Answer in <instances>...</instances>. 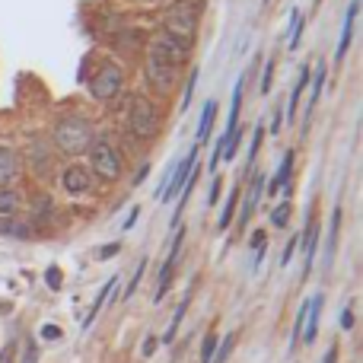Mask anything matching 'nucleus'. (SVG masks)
<instances>
[{
  "label": "nucleus",
  "instance_id": "423d86ee",
  "mask_svg": "<svg viewBox=\"0 0 363 363\" xmlns=\"http://www.w3.org/2000/svg\"><path fill=\"white\" fill-rule=\"evenodd\" d=\"M121 86H125V74H121L118 64H102V67L89 77V96L99 102L115 99V96L121 93Z\"/></svg>",
  "mask_w": 363,
  "mask_h": 363
},
{
  "label": "nucleus",
  "instance_id": "dca6fc26",
  "mask_svg": "<svg viewBox=\"0 0 363 363\" xmlns=\"http://www.w3.org/2000/svg\"><path fill=\"white\" fill-rule=\"evenodd\" d=\"M294 157H296V153H294V150H287V157H284V160H281V166H277V176L271 179V185H264V188H268V194H277L281 188H287L290 172H294Z\"/></svg>",
  "mask_w": 363,
  "mask_h": 363
},
{
  "label": "nucleus",
  "instance_id": "f704fd0d",
  "mask_svg": "<svg viewBox=\"0 0 363 363\" xmlns=\"http://www.w3.org/2000/svg\"><path fill=\"white\" fill-rule=\"evenodd\" d=\"M249 242H252V249H255V252H264V249H268V236H264V230H255V233H252Z\"/></svg>",
  "mask_w": 363,
  "mask_h": 363
},
{
  "label": "nucleus",
  "instance_id": "49530a36",
  "mask_svg": "<svg viewBox=\"0 0 363 363\" xmlns=\"http://www.w3.org/2000/svg\"><path fill=\"white\" fill-rule=\"evenodd\" d=\"M147 172H150V169H147V166H144V169H140V172H138V176H134V185H140V182H144V179H147Z\"/></svg>",
  "mask_w": 363,
  "mask_h": 363
},
{
  "label": "nucleus",
  "instance_id": "a211bd4d",
  "mask_svg": "<svg viewBox=\"0 0 363 363\" xmlns=\"http://www.w3.org/2000/svg\"><path fill=\"white\" fill-rule=\"evenodd\" d=\"M239 188H233L230 194H226V201H223V211H220V217H217V230H230V223H233V213H236V204H239Z\"/></svg>",
  "mask_w": 363,
  "mask_h": 363
},
{
  "label": "nucleus",
  "instance_id": "9b49d317",
  "mask_svg": "<svg viewBox=\"0 0 363 363\" xmlns=\"http://www.w3.org/2000/svg\"><path fill=\"white\" fill-rule=\"evenodd\" d=\"M322 306H325V296H322V294H315L313 300H309V313H306V322H303V335H300V341H306V345H313V341H315V335H319Z\"/></svg>",
  "mask_w": 363,
  "mask_h": 363
},
{
  "label": "nucleus",
  "instance_id": "ddd939ff",
  "mask_svg": "<svg viewBox=\"0 0 363 363\" xmlns=\"http://www.w3.org/2000/svg\"><path fill=\"white\" fill-rule=\"evenodd\" d=\"M357 10H360V0H351V6H347V16H345V29H341L338 51H335V61H341V57L347 55V48H351V38H354V23H357Z\"/></svg>",
  "mask_w": 363,
  "mask_h": 363
},
{
  "label": "nucleus",
  "instance_id": "79ce46f5",
  "mask_svg": "<svg viewBox=\"0 0 363 363\" xmlns=\"http://www.w3.org/2000/svg\"><path fill=\"white\" fill-rule=\"evenodd\" d=\"M281 128H284V108H277V112H274V125H271V134H281Z\"/></svg>",
  "mask_w": 363,
  "mask_h": 363
},
{
  "label": "nucleus",
  "instance_id": "4468645a",
  "mask_svg": "<svg viewBox=\"0 0 363 363\" xmlns=\"http://www.w3.org/2000/svg\"><path fill=\"white\" fill-rule=\"evenodd\" d=\"M118 281H121V277H108V284L99 290V296H96V303H93V306H89L86 319H83V328H89V325H93V319H96V315H99V309L106 306V300H115V290H118Z\"/></svg>",
  "mask_w": 363,
  "mask_h": 363
},
{
  "label": "nucleus",
  "instance_id": "473e14b6",
  "mask_svg": "<svg viewBox=\"0 0 363 363\" xmlns=\"http://www.w3.org/2000/svg\"><path fill=\"white\" fill-rule=\"evenodd\" d=\"M296 249H300V236H294V239H290V242H287V245H284V255H281V264H284V268H287V264H290V262H294Z\"/></svg>",
  "mask_w": 363,
  "mask_h": 363
},
{
  "label": "nucleus",
  "instance_id": "2f4dec72",
  "mask_svg": "<svg viewBox=\"0 0 363 363\" xmlns=\"http://www.w3.org/2000/svg\"><path fill=\"white\" fill-rule=\"evenodd\" d=\"M271 83H274V57H268V64H264V77H262V93H271Z\"/></svg>",
  "mask_w": 363,
  "mask_h": 363
},
{
  "label": "nucleus",
  "instance_id": "1a4fd4ad",
  "mask_svg": "<svg viewBox=\"0 0 363 363\" xmlns=\"http://www.w3.org/2000/svg\"><path fill=\"white\" fill-rule=\"evenodd\" d=\"M61 185H64V191H70V194H83V191H89V188H93V172H89V166L74 163V166H67V169H64Z\"/></svg>",
  "mask_w": 363,
  "mask_h": 363
},
{
  "label": "nucleus",
  "instance_id": "393cba45",
  "mask_svg": "<svg viewBox=\"0 0 363 363\" xmlns=\"http://www.w3.org/2000/svg\"><path fill=\"white\" fill-rule=\"evenodd\" d=\"M303 26H306V23H303V13L300 10H294V13H290V51H294V48H300V38H303Z\"/></svg>",
  "mask_w": 363,
  "mask_h": 363
},
{
  "label": "nucleus",
  "instance_id": "0eeeda50",
  "mask_svg": "<svg viewBox=\"0 0 363 363\" xmlns=\"http://www.w3.org/2000/svg\"><path fill=\"white\" fill-rule=\"evenodd\" d=\"M198 150H201V144H194L191 150H188V157L185 160H179V166L176 169H169V179H166V188L157 194L160 198V204H169L172 198H179V191L185 188V182L188 176H191V169L198 166Z\"/></svg>",
  "mask_w": 363,
  "mask_h": 363
},
{
  "label": "nucleus",
  "instance_id": "37998d69",
  "mask_svg": "<svg viewBox=\"0 0 363 363\" xmlns=\"http://www.w3.org/2000/svg\"><path fill=\"white\" fill-rule=\"evenodd\" d=\"M322 363H338V345H332L325 351V357H322Z\"/></svg>",
  "mask_w": 363,
  "mask_h": 363
},
{
  "label": "nucleus",
  "instance_id": "e433bc0d",
  "mask_svg": "<svg viewBox=\"0 0 363 363\" xmlns=\"http://www.w3.org/2000/svg\"><path fill=\"white\" fill-rule=\"evenodd\" d=\"M220 188H223V182H220V176L211 182V194H207V204H217L220 201Z\"/></svg>",
  "mask_w": 363,
  "mask_h": 363
},
{
  "label": "nucleus",
  "instance_id": "f3484780",
  "mask_svg": "<svg viewBox=\"0 0 363 363\" xmlns=\"http://www.w3.org/2000/svg\"><path fill=\"white\" fill-rule=\"evenodd\" d=\"M16 179V153L10 147H0V188H6Z\"/></svg>",
  "mask_w": 363,
  "mask_h": 363
},
{
  "label": "nucleus",
  "instance_id": "a19ab883",
  "mask_svg": "<svg viewBox=\"0 0 363 363\" xmlns=\"http://www.w3.org/2000/svg\"><path fill=\"white\" fill-rule=\"evenodd\" d=\"M138 217H140V207H134V211L125 217V223H121V230H134V223H138Z\"/></svg>",
  "mask_w": 363,
  "mask_h": 363
},
{
  "label": "nucleus",
  "instance_id": "7ed1b4c3",
  "mask_svg": "<svg viewBox=\"0 0 363 363\" xmlns=\"http://www.w3.org/2000/svg\"><path fill=\"white\" fill-rule=\"evenodd\" d=\"M128 131L138 140H153L160 134V115L144 93L131 96V106H128Z\"/></svg>",
  "mask_w": 363,
  "mask_h": 363
},
{
  "label": "nucleus",
  "instance_id": "4be33fe9",
  "mask_svg": "<svg viewBox=\"0 0 363 363\" xmlns=\"http://www.w3.org/2000/svg\"><path fill=\"white\" fill-rule=\"evenodd\" d=\"M188 300H191V296H188V294H185V300H182V303H179L176 315H172L169 328H166V335H163V345H172V341H176V335H179V325H182V319H185V313H188Z\"/></svg>",
  "mask_w": 363,
  "mask_h": 363
},
{
  "label": "nucleus",
  "instance_id": "c9c22d12",
  "mask_svg": "<svg viewBox=\"0 0 363 363\" xmlns=\"http://www.w3.org/2000/svg\"><path fill=\"white\" fill-rule=\"evenodd\" d=\"M23 363H38V345H35V341H26Z\"/></svg>",
  "mask_w": 363,
  "mask_h": 363
},
{
  "label": "nucleus",
  "instance_id": "c756f323",
  "mask_svg": "<svg viewBox=\"0 0 363 363\" xmlns=\"http://www.w3.org/2000/svg\"><path fill=\"white\" fill-rule=\"evenodd\" d=\"M213 351H217V335H207L204 338V345H201V363H211V357H213Z\"/></svg>",
  "mask_w": 363,
  "mask_h": 363
},
{
  "label": "nucleus",
  "instance_id": "ea45409f",
  "mask_svg": "<svg viewBox=\"0 0 363 363\" xmlns=\"http://www.w3.org/2000/svg\"><path fill=\"white\" fill-rule=\"evenodd\" d=\"M42 338L45 341H57V338H61V328H57V325H42Z\"/></svg>",
  "mask_w": 363,
  "mask_h": 363
},
{
  "label": "nucleus",
  "instance_id": "2eb2a0df",
  "mask_svg": "<svg viewBox=\"0 0 363 363\" xmlns=\"http://www.w3.org/2000/svg\"><path fill=\"white\" fill-rule=\"evenodd\" d=\"M153 45H157V48L163 51V55L169 57V61L176 64V67H182V64L188 61V55H191V51H188V48H182V45H176V42H172V38H166L163 32H160V38H157V42H153Z\"/></svg>",
  "mask_w": 363,
  "mask_h": 363
},
{
  "label": "nucleus",
  "instance_id": "20e7f679",
  "mask_svg": "<svg viewBox=\"0 0 363 363\" xmlns=\"http://www.w3.org/2000/svg\"><path fill=\"white\" fill-rule=\"evenodd\" d=\"M86 153H89V172H93V176H99L106 182H115L121 176V157L112 140H106V138L93 140Z\"/></svg>",
  "mask_w": 363,
  "mask_h": 363
},
{
  "label": "nucleus",
  "instance_id": "412c9836",
  "mask_svg": "<svg viewBox=\"0 0 363 363\" xmlns=\"http://www.w3.org/2000/svg\"><path fill=\"white\" fill-rule=\"evenodd\" d=\"M338 230H341V207H335V213H332V233H328V245H325V268H332L335 249H338Z\"/></svg>",
  "mask_w": 363,
  "mask_h": 363
},
{
  "label": "nucleus",
  "instance_id": "58836bf2",
  "mask_svg": "<svg viewBox=\"0 0 363 363\" xmlns=\"http://www.w3.org/2000/svg\"><path fill=\"white\" fill-rule=\"evenodd\" d=\"M118 252H121V242H108L99 249V258H112V255H118Z\"/></svg>",
  "mask_w": 363,
  "mask_h": 363
},
{
  "label": "nucleus",
  "instance_id": "aec40b11",
  "mask_svg": "<svg viewBox=\"0 0 363 363\" xmlns=\"http://www.w3.org/2000/svg\"><path fill=\"white\" fill-rule=\"evenodd\" d=\"M213 121H217V99L204 102V108H201V125H198V144H201V140H207V134H211Z\"/></svg>",
  "mask_w": 363,
  "mask_h": 363
},
{
  "label": "nucleus",
  "instance_id": "cd10ccee",
  "mask_svg": "<svg viewBox=\"0 0 363 363\" xmlns=\"http://www.w3.org/2000/svg\"><path fill=\"white\" fill-rule=\"evenodd\" d=\"M287 223H290V204H287V201H281V204L271 211V226H277V230H287Z\"/></svg>",
  "mask_w": 363,
  "mask_h": 363
},
{
  "label": "nucleus",
  "instance_id": "9d476101",
  "mask_svg": "<svg viewBox=\"0 0 363 363\" xmlns=\"http://www.w3.org/2000/svg\"><path fill=\"white\" fill-rule=\"evenodd\" d=\"M300 242H303V249H306V268H303V277H309V271H313V264H315V252H319V220H315L313 211H309V217H306V230H303Z\"/></svg>",
  "mask_w": 363,
  "mask_h": 363
},
{
  "label": "nucleus",
  "instance_id": "39448f33",
  "mask_svg": "<svg viewBox=\"0 0 363 363\" xmlns=\"http://www.w3.org/2000/svg\"><path fill=\"white\" fill-rule=\"evenodd\" d=\"M144 70H147V80H150L160 93H169V89L176 86V80H179V67L157 48V45H150V51H147Z\"/></svg>",
  "mask_w": 363,
  "mask_h": 363
},
{
  "label": "nucleus",
  "instance_id": "6ab92c4d",
  "mask_svg": "<svg viewBox=\"0 0 363 363\" xmlns=\"http://www.w3.org/2000/svg\"><path fill=\"white\" fill-rule=\"evenodd\" d=\"M309 74H313V70L303 67V70H300V77H296L294 93H290V102H287V118H294L296 108H300V96H303V89H306V83H309Z\"/></svg>",
  "mask_w": 363,
  "mask_h": 363
},
{
  "label": "nucleus",
  "instance_id": "5701e85b",
  "mask_svg": "<svg viewBox=\"0 0 363 363\" xmlns=\"http://www.w3.org/2000/svg\"><path fill=\"white\" fill-rule=\"evenodd\" d=\"M16 207H19V194L13 191L10 185L0 188V217H13V213H16Z\"/></svg>",
  "mask_w": 363,
  "mask_h": 363
},
{
  "label": "nucleus",
  "instance_id": "f8f14e48",
  "mask_svg": "<svg viewBox=\"0 0 363 363\" xmlns=\"http://www.w3.org/2000/svg\"><path fill=\"white\" fill-rule=\"evenodd\" d=\"M325 77H328V67H325V61H319L315 64V74H313V89H309V99H306V125H303V134L309 131V121H313V108H315V102H319V96H322V86H325Z\"/></svg>",
  "mask_w": 363,
  "mask_h": 363
},
{
  "label": "nucleus",
  "instance_id": "f03ea898",
  "mask_svg": "<svg viewBox=\"0 0 363 363\" xmlns=\"http://www.w3.org/2000/svg\"><path fill=\"white\" fill-rule=\"evenodd\" d=\"M93 125H89L86 118H61L55 125V144L61 153H67V157H80V153L89 150V144H93Z\"/></svg>",
  "mask_w": 363,
  "mask_h": 363
},
{
  "label": "nucleus",
  "instance_id": "4c0bfd02",
  "mask_svg": "<svg viewBox=\"0 0 363 363\" xmlns=\"http://www.w3.org/2000/svg\"><path fill=\"white\" fill-rule=\"evenodd\" d=\"M341 328H345V332L354 328V309L351 306H345V313H341Z\"/></svg>",
  "mask_w": 363,
  "mask_h": 363
},
{
  "label": "nucleus",
  "instance_id": "a18cd8bd",
  "mask_svg": "<svg viewBox=\"0 0 363 363\" xmlns=\"http://www.w3.org/2000/svg\"><path fill=\"white\" fill-rule=\"evenodd\" d=\"M13 360V347H6L4 354H0V363H10Z\"/></svg>",
  "mask_w": 363,
  "mask_h": 363
},
{
  "label": "nucleus",
  "instance_id": "a878e982",
  "mask_svg": "<svg viewBox=\"0 0 363 363\" xmlns=\"http://www.w3.org/2000/svg\"><path fill=\"white\" fill-rule=\"evenodd\" d=\"M233 345H236V335H226L223 341H217V351H213L211 363H226V360H230V354H233Z\"/></svg>",
  "mask_w": 363,
  "mask_h": 363
},
{
  "label": "nucleus",
  "instance_id": "b1692460",
  "mask_svg": "<svg viewBox=\"0 0 363 363\" xmlns=\"http://www.w3.org/2000/svg\"><path fill=\"white\" fill-rule=\"evenodd\" d=\"M0 236H16V239H26L29 236V226L19 223L13 217H0Z\"/></svg>",
  "mask_w": 363,
  "mask_h": 363
},
{
  "label": "nucleus",
  "instance_id": "7c9ffc66",
  "mask_svg": "<svg viewBox=\"0 0 363 363\" xmlns=\"http://www.w3.org/2000/svg\"><path fill=\"white\" fill-rule=\"evenodd\" d=\"M144 271H147V258H140V264H138V271H134L131 284H128V294H125V296H134V294H138V287H140V277H144Z\"/></svg>",
  "mask_w": 363,
  "mask_h": 363
},
{
  "label": "nucleus",
  "instance_id": "6e6552de",
  "mask_svg": "<svg viewBox=\"0 0 363 363\" xmlns=\"http://www.w3.org/2000/svg\"><path fill=\"white\" fill-rule=\"evenodd\" d=\"M264 185H268V182H264V172H252V176H249V191H245V198H239V201H242V211H239V230H245V226H249L252 213H255L258 201H262Z\"/></svg>",
  "mask_w": 363,
  "mask_h": 363
},
{
  "label": "nucleus",
  "instance_id": "f257e3e1",
  "mask_svg": "<svg viewBox=\"0 0 363 363\" xmlns=\"http://www.w3.org/2000/svg\"><path fill=\"white\" fill-rule=\"evenodd\" d=\"M198 23H201V0H176L163 13V35L191 51L194 38H198Z\"/></svg>",
  "mask_w": 363,
  "mask_h": 363
},
{
  "label": "nucleus",
  "instance_id": "c03bdc74",
  "mask_svg": "<svg viewBox=\"0 0 363 363\" xmlns=\"http://www.w3.org/2000/svg\"><path fill=\"white\" fill-rule=\"evenodd\" d=\"M153 351H157V338H153V335H150V338L144 341V357H150Z\"/></svg>",
  "mask_w": 363,
  "mask_h": 363
},
{
  "label": "nucleus",
  "instance_id": "72a5a7b5",
  "mask_svg": "<svg viewBox=\"0 0 363 363\" xmlns=\"http://www.w3.org/2000/svg\"><path fill=\"white\" fill-rule=\"evenodd\" d=\"M45 284H48L51 290H61V284H64L61 271H57V268H48V271H45Z\"/></svg>",
  "mask_w": 363,
  "mask_h": 363
},
{
  "label": "nucleus",
  "instance_id": "bb28decb",
  "mask_svg": "<svg viewBox=\"0 0 363 363\" xmlns=\"http://www.w3.org/2000/svg\"><path fill=\"white\" fill-rule=\"evenodd\" d=\"M262 140H264V128L258 125V128H255V134H252L249 157H245V169H249V172H252V166H255V160H258V150H262Z\"/></svg>",
  "mask_w": 363,
  "mask_h": 363
},
{
  "label": "nucleus",
  "instance_id": "c85d7f7f",
  "mask_svg": "<svg viewBox=\"0 0 363 363\" xmlns=\"http://www.w3.org/2000/svg\"><path fill=\"white\" fill-rule=\"evenodd\" d=\"M198 67H191V74H188V86H185V96H182V108L191 106V96H194V86H198Z\"/></svg>",
  "mask_w": 363,
  "mask_h": 363
}]
</instances>
